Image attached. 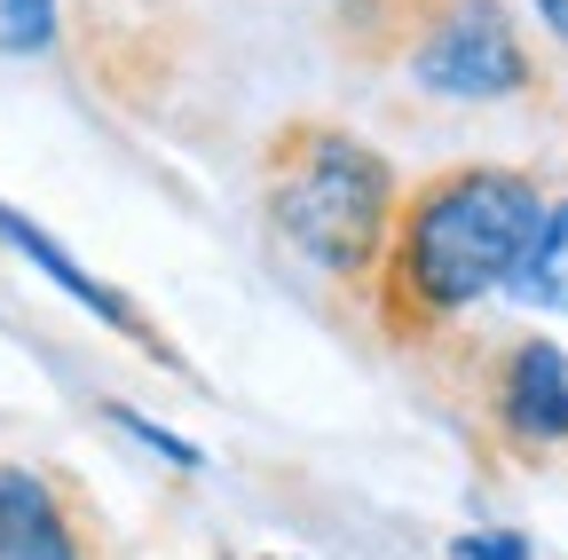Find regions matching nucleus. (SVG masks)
<instances>
[{"mask_svg":"<svg viewBox=\"0 0 568 560\" xmlns=\"http://www.w3.org/2000/svg\"><path fill=\"white\" fill-rule=\"evenodd\" d=\"M545 182L514 159H458L403 182L395 230L372 276V332L395 356H435V347L481 308L506 301L514 268L545 222Z\"/></svg>","mask_w":568,"mask_h":560,"instance_id":"f257e3e1","label":"nucleus"},{"mask_svg":"<svg viewBox=\"0 0 568 560\" xmlns=\"http://www.w3.org/2000/svg\"><path fill=\"white\" fill-rule=\"evenodd\" d=\"M253 197L268 237L293 253L316 285H332L347 308L372 301V276L403 205V174L395 159L324 111H293L261 134V166H253Z\"/></svg>","mask_w":568,"mask_h":560,"instance_id":"f03ea898","label":"nucleus"},{"mask_svg":"<svg viewBox=\"0 0 568 560\" xmlns=\"http://www.w3.org/2000/svg\"><path fill=\"white\" fill-rule=\"evenodd\" d=\"M324 40L355 80H395L450 111L552 103L545 55L514 0H332Z\"/></svg>","mask_w":568,"mask_h":560,"instance_id":"7ed1b4c3","label":"nucleus"},{"mask_svg":"<svg viewBox=\"0 0 568 560\" xmlns=\"http://www.w3.org/2000/svg\"><path fill=\"white\" fill-rule=\"evenodd\" d=\"M426 364H450V410L497 474H537L568 450V347L552 332L458 324Z\"/></svg>","mask_w":568,"mask_h":560,"instance_id":"20e7f679","label":"nucleus"},{"mask_svg":"<svg viewBox=\"0 0 568 560\" xmlns=\"http://www.w3.org/2000/svg\"><path fill=\"white\" fill-rule=\"evenodd\" d=\"M71 55L95 80L103 103L126 119H151L174 80H182V48H190V0H71L63 9Z\"/></svg>","mask_w":568,"mask_h":560,"instance_id":"39448f33","label":"nucleus"},{"mask_svg":"<svg viewBox=\"0 0 568 560\" xmlns=\"http://www.w3.org/2000/svg\"><path fill=\"white\" fill-rule=\"evenodd\" d=\"M103 498L48 458H0V560H111Z\"/></svg>","mask_w":568,"mask_h":560,"instance_id":"423d86ee","label":"nucleus"},{"mask_svg":"<svg viewBox=\"0 0 568 560\" xmlns=\"http://www.w3.org/2000/svg\"><path fill=\"white\" fill-rule=\"evenodd\" d=\"M0 245H9L24 268H40L55 293H71V301H80V308L95 316V324H111L126 347H142V356H151L159 371H190V356H182V347H174V339L151 324V308H142V301H126V293L111 285V276H95V268H88L80 253H71L63 237H48L32 214H17L9 197H0Z\"/></svg>","mask_w":568,"mask_h":560,"instance_id":"0eeeda50","label":"nucleus"},{"mask_svg":"<svg viewBox=\"0 0 568 560\" xmlns=\"http://www.w3.org/2000/svg\"><path fill=\"white\" fill-rule=\"evenodd\" d=\"M514 308L529 316H568V197H545V222L514 268V285H506Z\"/></svg>","mask_w":568,"mask_h":560,"instance_id":"6e6552de","label":"nucleus"},{"mask_svg":"<svg viewBox=\"0 0 568 560\" xmlns=\"http://www.w3.org/2000/svg\"><path fill=\"white\" fill-rule=\"evenodd\" d=\"M63 0H0V55H55Z\"/></svg>","mask_w":568,"mask_h":560,"instance_id":"1a4fd4ad","label":"nucleus"},{"mask_svg":"<svg viewBox=\"0 0 568 560\" xmlns=\"http://www.w3.org/2000/svg\"><path fill=\"white\" fill-rule=\"evenodd\" d=\"M103 427H119L126 442H142L151 458H166L174 474H205V450H197V442H182L174 427H159V418H142V410H126V403H103Z\"/></svg>","mask_w":568,"mask_h":560,"instance_id":"9d476101","label":"nucleus"},{"mask_svg":"<svg viewBox=\"0 0 568 560\" xmlns=\"http://www.w3.org/2000/svg\"><path fill=\"white\" fill-rule=\"evenodd\" d=\"M529 40L545 55V80H552V103L568 95V0H529Z\"/></svg>","mask_w":568,"mask_h":560,"instance_id":"9b49d317","label":"nucleus"},{"mask_svg":"<svg viewBox=\"0 0 568 560\" xmlns=\"http://www.w3.org/2000/svg\"><path fill=\"white\" fill-rule=\"evenodd\" d=\"M450 560H537L521 529H466L450 537Z\"/></svg>","mask_w":568,"mask_h":560,"instance_id":"f8f14e48","label":"nucleus"}]
</instances>
